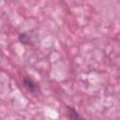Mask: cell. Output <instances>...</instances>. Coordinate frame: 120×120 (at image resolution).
<instances>
[{
	"instance_id": "obj_1",
	"label": "cell",
	"mask_w": 120,
	"mask_h": 120,
	"mask_svg": "<svg viewBox=\"0 0 120 120\" xmlns=\"http://www.w3.org/2000/svg\"><path fill=\"white\" fill-rule=\"evenodd\" d=\"M19 41L25 46L34 45L36 43V36L33 32H24L19 35Z\"/></svg>"
},
{
	"instance_id": "obj_2",
	"label": "cell",
	"mask_w": 120,
	"mask_h": 120,
	"mask_svg": "<svg viewBox=\"0 0 120 120\" xmlns=\"http://www.w3.org/2000/svg\"><path fill=\"white\" fill-rule=\"evenodd\" d=\"M22 83L24 85V87L31 93H37L38 92L39 90V87L38 85V83L36 82H34L31 78L29 77H24L23 78V81H22Z\"/></svg>"
},
{
	"instance_id": "obj_3",
	"label": "cell",
	"mask_w": 120,
	"mask_h": 120,
	"mask_svg": "<svg viewBox=\"0 0 120 120\" xmlns=\"http://www.w3.org/2000/svg\"><path fill=\"white\" fill-rule=\"evenodd\" d=\"M68 110H69V115H70V118L72 120H83L78 113V112L72 108V107H68Z\"/></svg>"
}]
</instances>
